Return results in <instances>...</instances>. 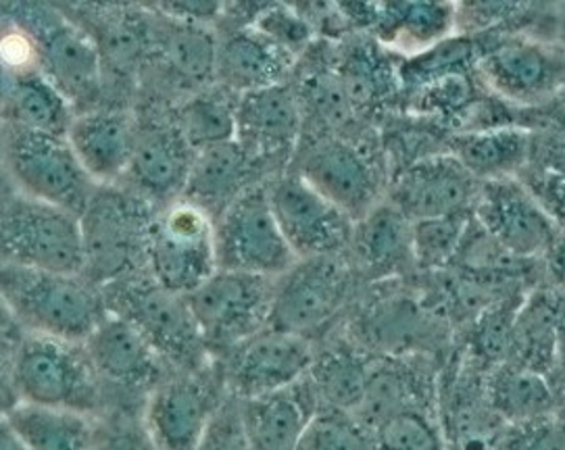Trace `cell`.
Segmentation results:
<instances>
[{
	"label": "cell",
	"mask_w": 565,
	"mask_h": 450,
	"mask_svg": "<svg viewBox=\"0 0 565 450\" xmlns=\"http://www.w3.org/2000/svg\"><path fill=\"white\" fill-rule=\"evenodd\" d=\"M0 297L23 334L86 342L109 315L103 288L84 274L0 262Z\"/></svg>",
	"instance_id": "cell-1"
},
{
	"label": "cell",
	"mask_w": 565,
	"mask_h": 450,
	"mask_svg": "<svg viewBox=\"0 0 565 450\" xmlns=\"http://www.w3.org/2000/svg\"><path fill=\"white\" fill-rule=\"evenodd\" d=\"M288 171L297 173L355 224L386 196V152L374 136L328 133L301 138Z\"/></svg>",
	"instance_id": "cell-2"
},
{
	"label": "cell",
	"mask_w": 565,
	"mask_h": 450,
	"mask_svg": "<svg viewBox=\"0 0 565 450\" xmlns=\"http://www.w3.org/2000/svg\"><path fill=\"white\" fill-rule=\"evenodd\" d=\"M361 288L347 255L297 259L274 280L269 328L318 344L339 330Z\"/></svg>",
	"instance_id": "cell-3"
},
{
	"label": "cell",
	"mask_w": 565,
	"mask_h": 450,
	"mask_svg": "<svg viewBox=\"0 0 565 450\" xmlns=\"http://www.w3.org/2000/svg\"><path fill=\"white\" fill-rule=\"evenodd\" d=\"M154 211L121 184L96 186L79 215L82 274L98 288L145 274Z\"/></svg>",
	"instance_id": "cell-4"
},
{
	"label": "cell",
	"mask_w": 565,
	"mask_h": 450,
	"mask_svg": "<svg viewBox=\"0 0 565 450\" xmlns=\"http://www.w3.org/2000/svg\"><path fill=\"white\" fill-rule=\"evenodd\" d=\"M103 297L107 311L130 323L171 372H201L215 361L186 299L161 288L147 271L105 286Z\"/></svg>",
	"instance_id": "cell-5"
},
{
	"label": "cell",
	"mask_w": 565,
	"mask_h": 450,
	"mask_svg": "<svg viewBox=\"0 0 565 450\" xmlns=\"http://www.w3.org/2000/svg\"><path fill=\"white\" fill-rule=\"evenodd\" d=\"M0 173L23 194L82 215L96 184L65 136L0 124Z\"/></svg>",
	"instance_id": "cell-6"
},
{
	"label": "cell",
	"mask_w": 565,
	"mask_h": 450,
	"mask_svg": "<svg viewBox=\"0 0 565 450\" xmlns=\"http://www.w3.org/2000/svg\"><path fill=\"white\" fill-rule=\"evenodd\" d=\"M20 405L103 417L105 393L84 342L21 332L15 349Z\"/></svg>",
	"instance_id": "cell-7"
},
{
	"label": "cell",
	"mask_w": 565,
	"mask_h": 450,
	"mask_svg": "<svg viewBox=\"0 0 565 450\" xmlns=\"http://www.w3.org/2000/svg\"><path fill=\"white\" fill-rule=\"evenodd\" d=\"M0 262L82 274L79 217L23 194L0 173Z\"/></svg>",
	"instance_id": "cell-8"
},
{
	"label": "cell",
	"mask_w": 565,
	"mask_h": 450,
	"mask_svg": "<svg viewBox=\"0 0 565 450\" xmlns=\"http://www.w3.org/2000/svg\"><path fill=\"white\" fill-rule=\"evenodd\" d=\"M15 9L36 38L42 72L72 103L74 111L111 105L103 58L86 30L58 4L15 2Z\"/></svg>",
	"instance_id": "cell-9"
},
{
	"label": "cell",
	"mask_w": 565,
	"mask_h": 450,
	"mask_svg": "<svg viewBox=\"0 0 565 450\" xmlns=\"http://www.w3.org/2000/svg\"><path fill=\"white\" fill-rule=\"evenodd\" d=\"M149 55L136 98H154L173 105L215 84L217 32L207 25L171 18L157 4L149 7Z\"/></svg>",
	"instance_id": "cell-10"
},
{
	"label": "cell",
	"mask_w": 565,
	"mask_h": 450,
	"mask_svg": "<svg viewBox=\"0 0 565 450\" xmlns=\"http://www.w3.org/2000/svg\"><path fill=\"white\" fill-rule=\"evenodd\" d=\"M217 271L215 219L184 196L157 206L147 274L168 292L186 297Z\"/></svg>",
	"instance_id": "cell-11"
},
{
	"label": "cell",
	"mask_w": 565,
	"mask_h": 450,
	"mask_svg": "<svg viewBox=\"0 0 565 450\" xmlns=\"http://www.w3.org/2000/svg\"><path fill=\"white\" fill-rule=\"evenodd\" d=\"M132 109V157L121 186L151 205H168L182 196L196 150L173 121L170 103L136 98Z\"/></svg>",
	"instance_id": "cell-12"
},
{
	"label": "cell",
	"mask_w": 565,
	"mask_h": 450,
	"mask_svg": "<svg viewBox=\"0 0 565 450\" xmlns=\"http://www.w3.org/2000/svg\"><path fill=\"white\" fill-rule=\"evenodd\" d=\"M274 280L217 269L186 294L190 313L213 358L269 328Z\"/></svg>",
	"instance_id": "cell-13"
},
{
	"label": "cell",
	"mask_w": 565,
	"mask_h": 450,
	"mask_svg": "<svg viewBox=\"0 0 565 450\" xmlns=\"http://www.w3.org/2000/svg\"><path fill=\"white\" fill-rule=\"evenodd\" d=\"M105 393V413L140 415L149 394L173 374L124 319L107 315L84 342Z\"/></svg>",
	"instance_id": "cell-14"
},
{
	"label": "cell",
	"mask_w": 565,
	"mask_h": 450,
	"mask_svg": "<svg viewBox=\"0 0 565 450\" xmlns=\"http://www.w3.org/2000/svg\"><path fill=\"white\" fill-rule=\"evenodd\" d=\"M227 398L217 358L201 372H173L147 398L140 419L157 450H196Z\"/></svg>",
	"instance_id": "cell-15"
},
{
	"label": "cell",
	"mask_w": 565,
	"mask_h": 450,
	"mask_svg": "<svg viewBox=\"0 0 565 450\" xmlns=\"http://www.w3.org/2000/svg\"><path fill=\"white\" fill-rule=\"evenodd\" d=\"M471 217L492 243L520 261H543L564 244V227L518 178L480 182Z\"/></svg>",
	"instance_id": "cell-16"
},
{
	"label": "cell",
	"mask_w": 565,
	"mask_h": 450,
	"mask_svg": "<svg viewBox=\"0 0 565 450\" xmlns=\"http://www.w3.org/2000/svg\"><path fill=\"white\" fill-rule=\"evenodd\" d=\"M217 269L276 280L297 261L269 206L267 182L246 190L215 219Z\"/></svg>",
	"instance_id": "cell-17"
},
{
	"label": "cell",
	"mask_w": 565,
	"mask_h": 450,
	"mask_svg": "<svg viewBox=\"0 0 565 450\" xmlns=\"http://www.w3.org/2000/svg\"><path fill=\"white\" fill-rule=\"evenodd\" d=\"M267 196L295 259L349 253L353 222L297 173L286 171L271 178Z\"/></svg>",
	"instance_id": "cell-18"
},
{
	"label": "cell",
	"mask_w": 565,
	"mask_h": 450,
	"mask_svg": "<svg viewBox=\"0 0 565 450\" xmlns=\"http://www.w3.org/2000/svg\"><path fill=\"white\" fill-rule=\"evenodd\" d=\"M476 74L501 100L539 107L562 90L564 55L562 49L541 38H508L478 55Z\"/></svg>",
	"instance_id": "cell-19"
},
{
	"label": "cell",
	"mask_w": 565,
	"mask_h": 450,
	"mask_svg": "<svg viewBox=\"0 0 565 450\" xmlns=\"http://www.w3.org/2000/svg\"><path fill=\"white\" fill-rule=\"evenodd\" d=\"M480 182L451 152L434 150L396 171L386 201L412 224L452 215H471Z\"/></svg>",
	"instance_id": "cell-20"
},
{
	"label": "cell",
	"mask_w": 565,
	"mask_h": 450,
	"mask_svg": "<svg viewBox=\"0 0 565 450\" xmlns=\"http://www.w3.org/2000/svg\"><path fill=\"white\" fill-rule=\"evenodd\" d=\"M301 138V103L290 82L238 96L234 140L269 178L288 171Z\"/></svg>",
	"instance_id": "cell-21"
},
{
	"label": "cell",
	"mask_w": 565,
	"mask_h": 450,
	"mask_svg": "<svg viewBox=\"0 0 565 450\" xmlns=\"http://www.w3.org/2000/svg\"><path fill=\"white\" fill-rule=\"evenodd\" d=\"M316 353V344L295 334L265 328L220 356L230 396L246 400L276 393L307 375Z\"/></svg>",
	"instance_id": "cell-22"
},
{
	"label": "cell",
	"mask_w": 565,
	"mask_h": 450,
	"mask_svg": "<svg viewBox=\"0 0 565 450\" xmlns=\"http://www.w3.org/2000/svg\"><path fill=\"white\" fill-rule=\"evenodd\" d=\"M440 358L433 355L372 356L365 393L355 419L370 430L384 417L403 409L438 405Z\"/></svg>",
	"instance_id": "cell-23"
},
{
	"label": "cell",
	"mask_w": 565,
	"mask_h": 450,
	"mask_svg": "<svg viewBox=\"0 0 565 450\" xmlns=\"http://www.w3.org/2000/svg\"><path fill=\"white\" fill-rule=\"evenodd\" d=\"M347 257L365 283L414 280V224L386 199L353 224Z\"/></svg>",
	"instance_id": "cell-24"
},
{
	"label": "cell",
	"mask_w": 565,
	"mask_h": 450,
	"mask_svg": "<svg viewBox=\"0 0 565 450\" xmlns=\"http://www.w3.org/2000/svg\"><path fill=\"white\" fill-rule=\"evenodd\" d=\"M562 286L539 281L522 300L511 336L505 361L545 375L562 388Z\"/></svg>",
	"instance_id": "cell-25"
},
{
	"label": "cell",
	"mask_w": 565,
	"mask_h": 450,
	"mask_svg": "<svg viewBox=\"0 0 565 450\" xmlns=\"http://www.w3.org/2000/svg\"><path fill=\"white\" fill-rule=\"evenodd\" d=\"M65 138L96 186H117L132 157L134 109L100 105L76 113Z\"/></svg>",
	"instance_id": "cell-26"
},
{
	"label": "cell",
	"mask_w": 565,
	"mask_h": 450,
	"mask_svg": "<svg viewBox=\"0 0 565 450\" xmlns=\"http://www.w3.org/2000/svg\"><path fill=\"white\" fill-rule=\"evenodd\" d=\"M297 63L250 25L217 34L215 84L236 96L288 84Z\"/></svg>",
	"instance_id": "cell-27"
},
{
	"label": "cell",
	"mask_w": 565,
	"mask_h": 450,
	"mask_svg": "<svg viewBox=\"0 0 565 450\" xmlns=\"http://www.w3.org/2000/svg\"><path fill=\"white\" fill-rule=\"evenodd\" d=\"M271 178L236 140L196 150L182 196L217 219L246 190Z\"/></svg>",
	"instance_id": "cell-28"
},
{
	"label": "cell",
	"mask_w": 565,
	"mask_h": 450,
	"mask_svg": "<svg viewBox=\"0 0 565 450\" xmlns=\"http://www.w3.org/2000/svg\"><path fill=\"white\" fill-rule=\"evenodd\" d=\"M238 405L253 450H297L307 424L321 409L307 375L282 390L238 400Z\"/></svg>",
	"instance_id": "cell-29"
},
{
	"label": "cell",
	"mask_w": 565,
	"mask_h": 450,
	"mask_svg": "<svg viewBox=\"0 0 565 450\" xmlns=\"http://www.w3.org/2000/svg\"><path fill=\"white\" fill-rule=\"evenodd\" d=\"M372 355H367L342 325L316 344L307 379L311 382L321 409L355 413L365 393Z\"/></svg>",
	"instance_id": "cell-30"
},
{
	"label": "cell",
	"mask_w": 565,
	"mask_h": 450,
	"mask_svg": "<svg viewBox=\"0 0 565 450\" xmlns=\"http://www.w3.org/2000/svg\"><path fill=\"white\" fill-rule=\"evenodd\" d=\"M376 42L388 53L419 56L449 40L457 25V7L447 2L376 4Z\"/></svg>",
	"instance_id": "cell-31"
},
{
	"label": "cell",
	"mask_w": 565,
	"mask_h": 450,
	"mask_svg": "<svg viewBox=\"0 0 565 450\" xmlns=\"http://www.w3.org/2000/svg\"><path fill=\"white\" fill-rule=\"evenodd\" d=\"M445 150L478 182L518 178L530 161V130L509 124L487 130L459 131L447 138Z\"/></svg>",
	"instance_id": "cell-32"
},
{
	"label": "cell",
	"mask_w": 565,
	"mask_h": 450,
	"mask_svg": "<svg viewBox=\"0 0 565 450\" xmlns=\"http://www.w3.org/2000/svg\"><path fill=\"white\" fill-rule=\"evenodd\" d=\"M490 407L508 426L562 413V388L545 375L499 363L484 375Z\"/></svg>",
	"instance_id": "cell-33"
},
{
	"label": "cell",
	"mask_w": 565,
	"mask_h": 450,
	"mask_svg": "<svg viewBox=\"0 0 565 450\" xmlns=\"http://www.w3.org/2000/svg\"><path fill=\"white\" fill-rule=\"evenodd\" d=\"M340 88L355 115H372L382 109L396 90L401 74L377 42L349 44L334 67Z\"/></svg>",
	"instance_id": "cell-34"
},
{
	"label": "cell",
	"mask_w": 565,
	"mask_h": 450,
	"mask_svg": "<svg viewBox=\"0 0 565 450\" xmlns=\"http://www.w3.org/2000/svg\"><path fill=\"white\" fill-rule=\"evenodd\" d=\"M25 450H96L98 417L18 405L7 415Z\"/></svg>",
	"instance_id": "cell-35"
},
{
	"label": "cell",
	"mask_w": 565,
	"mask_h": 450,
	"mask_svg": "<svg viewBox=\"0 0 565 450\" xmlns=\"http://www.w3.org/2000/svg\"><path fill=\"white\" fill-rule=\"evenodd\" d=\"M238 96L211 84L170 105L173 121L194 150L234 140Z\"/></svg>",
	"instance_id": "cell-36"
},
{
	"label": "cell",
	"mask_w": 565,
	"mask_h": 450,
	"mask_svg": "<svg viewBox=\"0 0 565 450\" xmlns=\"http://www.w3.org/2000/svg\"><path fill=\"white\" fill-rule=\"evenodd\" d=\"M74 115L76 111L72 103L46 75H32L23 79L11 96L0 124H15L32 130L65 136Z\"/></svg>",
	"instance_id": "cell-37"
},
{
	"label": "cell",
	"mask_w": 565,
	"mask_h": 450,
	"mask_svg": "<svg viewBox=\"0 0 565 450\" xmlns=\"http://www.w3.org/2000/svg\"><path fill=\"white\" fill-rule=\"evenodd\" d=\"M44 75L39 44L15 2H0V117L23 79Z\"/></svg>",
	"instance_id": "cell-38"
},
{
	"label": "cell",
	"mask_w": 565,
	"mask_h": 450,
	"mask_svg": "<svg viewBox=\"0 0 565 450\" xmlns=\"http://www.w3.org/2000/svg\"><path fill=\"white\" fill-rule=\"evenodd\" d=\"M372 450H447L438 411L403 409L367 430Z\"/></svg>",
	"instance_id": "cell-39"
},
{
	"label": "cell",
	"mask_w": 565,
	"mask_h": 450,
	"mask_svg": "<svg viewBox=\"0 0 565 450\" xmlns=\"http://www.w3.org/2000/svg\"><path fill=\"white\" fill-rule=\"evenodd\" d=\"M471 215H452L414 224V257L417 276L449 269L466 236Z\"/></svg>",
	"instance_id": "cell-40"
},
{
	"label": "cell",
	"mask_w": 565,
	"mask_h": 450,
	"mask_svg": "<svg viewBox=\"0 0 565 450\" xmlns=\"http://www.w3.org/2000/svg\"><path fill=\"white\" fill-rule=\"evenodd\" d=\"M297 450H372V444L353 413L320 409L302 431Z\"/></svg>",
	"instance_id": "cell-41"
},
{
	"label": "cell",
	"mask_w": 565,
	"mask_h": 450,
	"mask_svg": "<svg viewBox=\"0 0 565 450\" xmlns=\"http://www.w3.org/2000/svg\"><path fill=\"white\" fill-rule=\"evenodd\" d=\"M250 28L297 61L302 53H307L313 38L311 21L302 15L301 9L290 4H262Z\"/></svg>",
	"instance_id": "cell-42"
},
{
	"label": "cell",
	"mask_w": 565,
	"mask_h": 450,
	"mask_svg": "<svg viewBox=\"0 0 565 450\" xmlns=\"http://www.w3.org/2000/svg\"><path fill=\"white\" fill-rule=\"evenodd\" d=\"M499 450H565L562 413L508 426Z\"/></svg>",
	"instance_id": "cell-43"
},
{
	"label": "cell",
	"mask_w": 565,
	"mask_h": 450,
	"mask_svg": "<svg viewBox=\"0 0 565 450\" xmlns=\"http://www.w3.org/2000/svg\"><path fill=\"white\" fill-rule=\"evenodd\" d=\"M96 450H157L140 415L111 413L98 417Z\"/></svg>",
	"instance_id": "cell-44"
},
{
	"label": "cell",
	"mask_w": 565,
	"mask_h": 450,
	"mask_svg": "<svg viewBox=\"0 0 565 450\" xmlns=\"http://www.w3.org/2000/svg\"><path fill=\"white\" fill-rule=\"evenodd\" d=\"M196 450H253L243 426L241 405L234 396L227 394Z\"/></svg>",
	"instance_id": "cell-45"
},
{
	"label": "cell",
	"mask_w": 565,
	"mask_h": 450,
	"mask_svg": "<svg viewBox=\"0 0 565 450\" xmlns=\"http://www.w3.org/2000/svg\"><path fill=\"white\" fill-rule=\"evenodd\" d=\"M518 180L532 194V199L564 227V173L526 165L518 173Z\"/></svg>",
	"instance_id": "cell-46"
},
{
	"label": "cell",
	"mask_w": 565,
	"mask_h": 450,
	"mask_svg": "<svg viewBox=\"0 0 565 450\" xmlns=\"http://www.w3.org/2000/svg\"><path fill=\"white\" fill-rule=\"evenodd\" d=\"M20 336H0V417H7L20 405L15 384V349Z\"/></svg>",
	"instance_id": "cell-47"
},
{
	"label": "cell",
	"mask_w": 565,
	"mask_h": 450,
	"mask_svg": "<svg viewBox=\"0 0 565 450\" xmlns=\"http://www.w3.org/2000/svg\"><path fill=\"white\" fill-rule=\"evenodd\" d=\"M0 450H25L18 431L13 430L7 417H0Z\"/></svg>",
	"instance_id": "cell-48"
},
{
	"label": "cell",
	"mask_w": 565,
	"mask_h": 450,
	"mask_svg": "<svg viewBox=\"0 0 565 450\" xmlns=\"http://www.w3.org/2000/svg\"><path fill=\"white\" fill-rule=\"evenodd\" d=\"M20 328L15 325V321L11 318L4 300L0 297V336H20Z\"/></svg>",
	"instance_id": "cell-49"
}]
</instances>
